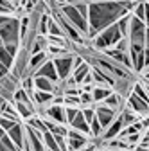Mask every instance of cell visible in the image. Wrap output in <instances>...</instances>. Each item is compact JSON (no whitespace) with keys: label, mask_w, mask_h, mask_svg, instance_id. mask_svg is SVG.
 Listing matches in <instances>:
<instances>
[{"label":"cell","mask_w":149,"mask_h":151,"mask_svg":"<svg viewBox=\"0 0 149 151\" xmlns=\"http://www.w3.org/2000/svg\"><path fill=\"white\" fill-rule=\"evenodd\" d=\"M138 0H95L88 2V34L86 38H95L99 31L115 24L126 13L135 9Z\"/></svg>","instance_id":"6da1fadb"},{"label":"cell","mask_w":149,"mask_h":151,"mask_svg":"<svg viewBox=\"0 0 149 151\" xmlns=\"http://www.w3.org/2000/svg\"><path fill=\"white\" fill-rule=\"evenodd\" d=\"M120 38H122V34H120L119 25L115 22V24L104 27L102 31H99L95 34V38H92V45L95 49H99V50H104L108 47H115V43L120 40Z\"/></svg>","instance_id":"7a4b0ae2"},{"label":"cell","mask_w":149,"mask_h":151,"mask_svg":"<svg viewBox=\"0 0 149 151\" xmlns=\"http://www.w3.org/2000/svg\"><path fill=\"white\" fill-rule=\"evenodd\" d=\"M59 9H61V13L68 18V20H70L74 25H76V29H77L83 36L88 34V18L83 16V13L77 9L76 4H63Z\"/></svg>","instance_id":"3957f363"},{"label":"cell","mask_w":149,"mask_h":151,"mask_svg":"<svg viewBox=\"0 0 149 151\" xmlns=\"http://www.w3.org/2000/svg\"><path fill=\"white\" fill-rule=\"evenodd\" d=\"M24 131H25V137H24V149H45L43 144V131L34 129L29 124H24Z\"/></svg>","instance_id":"277c9868"},{"label":"cell","mask_w":149,"mask_h":151,"mask_svg":"<svg viewBox=\"0 0 149 151\" xmlns=\"http://www.w3.org/2000/svg\"><path fill=\"white\" fill-rule=\"evenodd\" d=\"M54 65H56V70H58V78L59 79H67L68 76L72 74V61H74V54H63V56H58V58H52Z\"/></svg>","instance_id":"5b68a950"},{"label":"cell","mask_w":149,"mask_h":151,"mask_svg":"<svg viewBox=\"0 0 149 151\" xmlns=\"http://www.w3.org/2000/svg\"><path fill=\"white\" fill-rule=\"evenodd\" d=\"M115 115H117V111L113 108H110L104 103H95V117L99 119V122L102 126V131L110 126V122L115 119Z\"/></svg>","instance_id":"8992f818"},{"label":"cell","mask_w":149,"mask_h":151,"mask_svg":"<svg viewBox=\"0 0 149 151\" xmlns=\"http://www.w3.org/2000/svg\"><path fill=\"white\" fill-rule=\"evenodd\" d=\"M126 106L129 110H133L135 113H138V115H147L149 113V103L144 101L142 97H138L135 92H131L126 99Z\"/></svg>","instance_id":"52a82bcc"},{"label":"cell","mask_w":149,"mask_h":151,"mask_svg":"<svg viewBox=\"0 0 149 151\" xmlns=\"http://www.w3.org/2000/svg\"><path fill=\"white\" fill-rule=\"evenodd\" d=\"M88 137L83 131H77L74 128H68V135H67V142H68V149H83L88 142Z\"/></svg>","instance_id":"ba28073f"},{"label":"cell","mask_w":149,"mask_h":151,"mask_svg":"<svg viewBox=\"0 0 149 151\" xmlns=\"http://www.w3.org/2000/svg\"><path fill=\"white\" fill-rule=\"evenodd\" d=\"M32 76H43V78L52 79L54 83H58V81H59V78H58V70H56V65H54L52 58L45 60V61H43L38 68H36V70L32 72Z\"/></svg>","instance_id":"9c48e42d"},{"label":"cell","mask_w":149,"mask_h":151,"mask_svg":"<svg viewBox=\"0 0 149 151\" xmlns=\"http://www.w3.org/2000/svg\"><path fill=\"white\" fill-rule=\"evenodd\" d=\"M42 117H47L54 122H59V124H67V117H65V106L63 104H54L50 103L45 110V115Z\"/></svg>","instance_id":"30bf717a"},{"label":"cell","mask_w":149,"mask_h":151,"mask_svg":"<svg viewBox=\"0 0 149 151\" xmlns=\"http://www.w3.org/2000/svg\"><path fill=\"white\" fill-rule=\"evenodd\" d=\"M7 135L11 137V140L16 144L18 149H24V137H25V131H24V124L18 121L13 128L7 129Z\"/></svg>","instance_id":"8fae6325"},{"label":"cell","mask_w":149,"mask_h":151,"mask_svg":"<svg viewBox=\"0 0 149 151\" xmlns=\"http://www.w3.org/2000/svg\"><path fill=\"white\" fill-rule=\"evenodd\" d=\"M54 99V92H45V90H36L32 92V101L36 106H49Z\"/></svg>","instance_id":"7c38bea8"},{"label":"cell","mask_w":149,"mask_h":151,"mask_svg":"<svg viewBox=\"0 0 149 151\" xmlns=\"http://www.w3.org/2000/svg\"><path fill=\"white\" fill-rule=\"evenodd\" d=\"M70 128L77 129V131H83V133H86V135H90V124L86 122V119H85V115H83V111H81V110L77 111V115L72 119Z\"/></svg>","instance_id":"4fadbf2b"},{"label":"cell","mask_w":149,"mask_h":151,"mask_svg":"<svg viewBox=\"0 0 149 151\" xmlns=\"http://www.w3.org/2000/svg\"><path fill=\"white\" fill-rule=\"evenodd\" d=\"M45 60H49L47 50H40V52H36V54H31V58H29V72L32 74Z\"/></svg>","instance_id":"5bb4252c"},{"label":"cell","mask_w":149,"mask_h":151,"mask_svg":"<svg viewBox=\"0 0 149 151\" xmlns=\"http://www.w3.org/2000/svg\"><path fill=\"white\" fill-rule=\"evenodd\" d=\"M111 92H113V88H111V86H106V85H99V86H95V88H92L94 103H102Z\"/></svg>","instance_id":"9a60e30c"},{"label":"cell","mask_w":149,"mask_h":151,"mask_svg":"<svg viewBox=\"0 0 149 151\" xmlns=\"http://www.w3.org/2000/svg\"><path fill=\"white\" fill-rule=\"evenodd\" d=\"M90 70H92L90 63H88V61H83L79 67H76V68L72 70V74H70V76L74 78V81H76V83L79 85V83L85 79V76H86V74H90Z\"/></svg>","instance_id":"2e32d148"},{"label":"cell","mask_w":149,"mask_h":151,"mask_svg":"<svg viewBox=\"0 0 149 151\" xmlns=\"http://www.w3.org/2000/svg\"><path fill=\"white\" fill-rule=\"evenodd\" d=\"M56 83L43 76H34V88L36 90H45V92H54Z\"/></svg>","instance_id":"e0dca14e"},{"label":"cell","mask_w":149,"mask_h":151,"mask_svg":"<svg viewBox=\"0 0 149 151\" xmlns=\"http://www.w3.org/2000/svg\"><path fill=\"white\" fill-rule=\"evenodd\" d=\"M129 22H131V13L122 14L119 20H117L119 31H120V34H122V36H128V32H129Z\"/></svg>","instance_id":"ac0fdd59"},{"label":"cell","mask_w":149,"mask_h":151,"mask_svg":"<svg viewBox=\"0 0 149 151\" xmlns=\"http://www.w3.org/2000/svg\"><path fill=\"white\" fill-rule=\"evenodd\" d=\"M43 144H45V149H59L58 142H56L54 133H52V131H49V129L43 131Z\"/></svg>","instance_id":"d6986e66"},{"label":"cell","mask_w":149,"mask_h":151,"mask_svg":"<svg viewBox=\"0 0 149 151\" xmlns=\"http://www.w3.org/2000/svg\"><path fill=\"white\" fill-rule=\"evenodd\" d=\"M49 22H50V14L42 13L38 18V34H47L49 32Z\"/></svg>","instance_id":"ffe728a7"},{"label":"cell","mask_w":149,"mask_h":151,"mask_svg":"<svg viewBox=\"0 0 149 151\" xmlns=\"http://www.w3.org/2000/svg\"><path fill=\"white\" fill-rule=\"evenodd\" d=\"M13 60H14V56H11V54L7 52L6 45H0V61H2L4 65H7L9 70H11V67H13Z\"/></svg>","instance_id":"44dd1931"},{"label":"cell","mask_w":149,"mask_h":151,"mask_svg":"<svg viewBox=\"0 0 149 151\" xmlns=\"http://www.w3.org/2000/svg\"><path fill=\"white\" fill-rule=\"evenodd\" d=\"M2 149H18L16 144L11 140V137H9L7 133H6L2 139H0V151H2Z\"/></svg>","instance_id":"7402d4cb"},{"label":"cell","mask_w":149,"mask_h":151,"mask_svg":"<svg viewBox=\"0 0 149 151\" xmlns=\"http://www.w3.org/2000/svg\"><path fill=\"white\" fill-rule=\"evenodd\" d=\"M79 99H81V106H90V104H95V103H94V96H92V92H85V90H81Z\"/></svg>","instance_id":"603a6c76"},{"label":"cell","mask_w":149,"mask_h":151,"mask_svg":"<svg viewBox=\"0 0 149 151\" xmlns=\"http://www.w3.org/2000/svg\"><path fill=\"white\" fill-rule=\"evenodd\" d=\"M16 122H18V121H14V119H9V117H6V115H0V126H2L6 131H7L9 128H13Z\"/></svg>","instance_id":"cb8c5ba5"},{"label":"cell","mask_w":149,"mask_h":151,"mask_svg":"<svg viewBox=\"0 0 149 151\" xmlns=\"http://www.w3.org/2000/svg\"><path fill=\"white\" fill-rule=\"evenodd\" d=\"M65 104L67 106H79L81 108V99H79V96H65Z\"/></svg>","instance_id":"d4e9b609"},{"label":"cell","mask_w":149,"mask_h":151,"mask_svg":"<svg viewBox=\"0 0 149 151\" xmlns=\"http://www.w3.org/2000/svg\"><path fill=\"white\" fill-rule=\"evenodd\" d=\"M83 0H65V4H79Z\"/></svg>","instance_id":"484cf974"},{"label":"cell","mask_w":149,"mask_h":151,"mask_svg":"<svg viewBox=\"0 0 149 151\" xmlns=\"http://www.w3.org/2000/svg\"><path fill=\"white\" fill-rule=\"evenodd\" d=\"M144 78H147V79H149V70H145V72H144Z\"/></svg>","instance_id":"4316f807"},{"label":"cell","mask_w":149,"mask_h":151,"mask_svg":"<svg viewBox=\"0 0 149 151\" xmlns=\"http://www.w3.org/2000/svg\"><path fill=\"white\" fill-rule=\"evenodd\" d=\"M88 2H95V0H88Z\"/></svg>","instance_id":"83f0119b"},{"label":"cell","mask_w":149,"mask_h":151,"mask_svg":"<svg viewBox=\"0 0 149 151\" xmlns=\"http://www.w3.org/2000/svg\"><path fill=\"white\" fill-rule=\"evenodd\" d=\"M145 2H147V4H149V0H145Z\"/></svg>","instance_id":"f1b7e54d"},{"label":"cell","mask_w":149,"mask_h":151,"mask_svg":"<svg viewBox=\"0 0 149 151\" xmlns=\"http://www.w3.org/2000/svg\"><path fill=\"white\" fill-rule=\"evenodd\" d=\"M147 68H149V67H147Z\"/></svg>","instance_id":"f546056e"}]
</instances>
